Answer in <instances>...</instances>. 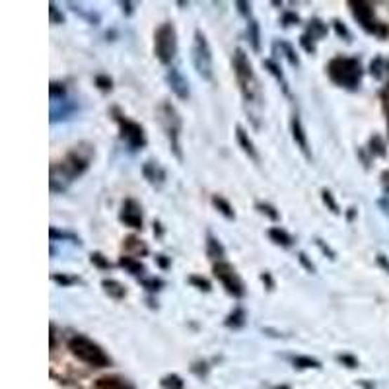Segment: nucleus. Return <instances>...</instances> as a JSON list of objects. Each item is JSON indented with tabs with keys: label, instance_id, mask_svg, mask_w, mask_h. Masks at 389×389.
I'll return each mask as SVG.
<instances>
[{
	"label": "nucleus",
	"instance_id": "1",
	"mask_svg": "<svg viewBox=\"0 0 389 389\" xmlns=\"http://www.w3.org/2000/svg\"><path fill=\"white\" fill-rule=\"evenodd\" d=\"M93 158V146L88 143L77 144L70 152L65 156V160L60 164H53L51 166V191L53 193H62L72 183L74 179L84 176L90 161Z\"/></svg>",
	"mask_w": 389,
	"mask_h": 389
},
{
	"label": "nucleus",
	"instance_id": "2",
	"mask_svg": "<svg viewBox=\"0 0 389 389\" xmlns=\"http://www.w3.org/2000/svg\"><path fill=\"white\" fill-rule=\"evenodd\" d=\"M232 67H234V74L237 78V84H239L246 105L261 107V84H259V78L255 74L253 65H251V60H249L244 49L234 51Z\"/></svg>",
	"mask_w": 389,
	"mask_h": 389
},
{
	"label": "nucleus",
	"instance_id": "3",
	"mask_svg": "<svg viewBox=\"0 0 389 389\" xmlns=\"http://www.w3.org/2000/svg\"><path fill=\"white\" fill-rule=\"evenodd\" d=\"M327 77L335 86L345 90H356L362 84L364 68L360 59L356 57H343L338 55L329 60L327 65Z\"/></svg>",
	"mask_w": 389,
	"mask_h": 389
},
{
	"label": "nucleus",
	"instance_id": "4",
	"mask_svg": "<svg viewBox=\"0 0 389 389\" xmlns=\"http://www.w3.org/2000/svg\"><path fill=\"white\" fill-rule=\"evenodd\" d=\"M68 350L72 352V356H77L80 362L88 364L92 368H107L111 364V358L105 355V350L86 335H74L70 338Z\"/></svg>",
	"mask_w": 389,
	"mask_h": 389
},
{
	"label": "nucleus",
	"instance_id": "5",
	"mask_svg": "<svg viewBox=\"0 0 389 389\" xmlns=\"http://www.w3.org/2000/svg\"><path fill=\"white\" fill-rule=\"evenodd\" d=\"M158 119H160V125L166 133V138H168L169 150L173 152V156L179 161H183V150H181V127H183V123H181V115L171 103L164 102L158 107Z\"/></svg>",
	"mask_w": 389,
	"mask_h": 389
},
{
	"label": "nucleus",
	"instance_id": "6",
	"mask_svg": "<svg viewBox=\"0 0 389 389\" xmlns=\"http://www.w3.org/2000/svg\"><path fill=\"white\" fill-rule=\"evenodd\" d=\"M154 55L161 65L169 67L178 55V32L171 22H164L154 34Z\"/></svg>",
	"mask_w": 389,
	"mask_h": 389
},
{
	"label": "nucleus",
	"instance_id": "7",
	"mask_svg": "<svg viewBox=\"0 0 389 389\" xmlns=\"http://www.w3.org/2000/svg\"><path fill=\"white\" fill-rule=\"evenodd\" d=\"M193 65L197 74L203 80H206V82L214 80V60H212L211 43L201 29H197L193 37Z\"/></svg>",
	"mask_w": 389,
	"mask_h": 389
},
{
	"label": "nucleus",
	"instance_id": "8",
	"mask_svg": "<svg viewBox=\"0 0 389 389\" xmlns=\"http://www.w3.org/2000/svg\"><path fill=\"white\" fill-rule=\"evenodd\" d=\"M348 6H350V12H352V16L358 22V26L362 27L366 34L370 35H378V37H385L388 34V27L381 24L380 20L376 18V12H374L372 4L370 2H362V0H350L348 2Z\"/></svg>",
	"mask_w": 389,
	"mask_h": 389
},
{
	"label": "nucleus",
	"instance_id": "9",
	"mask_svg": "<svg viewBox=\"0 0 389 389\" xmlns=\"http://www.w3.org/2000/svg\"><path fill=\"white\" fill-rule=\"evenodd\" d=\"M212 275H214V279L218 280L222 286L226 288V292H228L230 296H234V298L246 296V284H244L242 277L237 275L234 265H230L228 261L214 263V265H212Z\"/></svg>",
	"mask_w": 389,
	"mask_h": 389
},
{
	"label": "nucleus",
	"instance_id": "10",
	"mask_svg": "<svg viewBox=\"0 0 389 389\" xmlns=\"http://www.w3.org/2000/svg\"><path fill=\"white\" fill-rule=\"evenodd\" d=\"M115 113V121H117L119 125V136H121V140H125L128 148L136 152V150H143L144 146H146V133H144L143 125H138L136 121H131L125 115H121L117 110H113Z\"/></svg>",
	"mask_w": 389,
	"mask_h": 389
},
{
	"label": "nucleus",
	"instance_id": "11",
	"mask_svg": "<svg viewBox=\"0 0 389 389\" xmlns=\"http://www.w3.org/2000/svg\"><path fill=\"white\" fill-rule=\"evenodd\" d=\"M119 220L125 226L133 230H143V206L135 199H125L121 204V212H119Z\"/></svg>",
	"mask_w": 389,
	"mask_h": 389
},
{
	"label": "nucleus",
	"instance_id": "12",
	"mask_svg": "<svg viewBox=\"0 0 389 389\" xmlns=\"http://www.w3.org/2000/svg\"><path fill=\"white\" fill-rule=\"evenodd\" d=\"M78 111V103L72 100H53L51 102V113H49V121L53 125L60 123V121H68L74 117V113Z\"/></svg>",
	"mask_w": 389,
	"mask_h": 389
},
{
	"label": "nucleus",
	"instance_id": "13",
	"mask_svg": "<svg viewBox=\"0 0 389 389\" xmlns=\"http://www.w3.org/2000/svg\"><path fill=\"white\" fill-rule=\"evenodd\" d=\"M166 80H168V86L171 88V92L178 95L179 100H183L187 102L189 100V95H191V90H189V82H187V78L181 74V70L176 67H171L166 72Z\"/></svg>",
	"mask_w": 389,
	"mask_h": 389
},
{
	"label": "nucleus",
	"instance_id": "14",
	"mask_svg": "<svg viewBox=\"0 0 389 389\" xmlns=\"http://www.w3.org/2000/svg\"><path fill=\"white\" fill-rule=\"evenodd\" d=\"M290 133H292V138H294V143L300 148V152L304 154L308 160H312V150H310L308 135H305V128L302 125V119H300L298 113H294L292 119H290Z\"/></svg>",
	"mask_w": 389,
	"mask_h": 389
},
{
	"label": "nucleus",
	"instance_id": "15",
	"mask_svg": "<svg viewBox=\"0 0 389 389\" xmlns=\"http://www.w3.org/2000/svg\"><path fill=\"white\" fill-rule=\"evenodd\" d=\"M143 176L144 179H146V181H148L152 187H156V189H160V187L166 183V169L161 168L160 161H156V160L144 161Z\"/></svg>",
	"mask_w": 389,
	"mask_h": 389
},
{
	"label": "nucleus",
	"instance_id": "16",
	"mask_svg": "<svg viewBox=\"0 0 389 389\" xmlns=\"http://www.w3.org/2000/svg\"><path fill=\"white\" fill-rule=\"evenodd\" d=\"M236 140L237 144H239V148H242L255 164H259V152H257V148H255L253 140L249 138V133H247L242 125H237L236 127Z\"/></svg>",
	"mask_w": 389,
	"mask_h": 389
},
{
	"label": "nucleus",
	"instance_id": "17",
	"mask_svg": "<svg viewBox=\"0 0 389 389\" xmlns=\"http://www.w3.org/2000/svg\"><path fill=\"white\" fill-rule=\"evenodd\" d=\"M123 249H125V255H128V257H144V255H148V246L136 236L125 237L123 239Z\"/></svg>",
	"mask_w": 389,
	"mask_h": 389
},
{
	"label": "nucleus",
	"instance_id": "18",
	"mask_svg": "<svg viewBox=\"0 0 389 389\" xmlns=\"http://www.w3.org/2000/svg\"><path fill=\"white\" fill-rule=\"evenodd\" d=\"M206 257L214 263L224 261V257H226V249L220 244V239L214 237L212 234L206 236Z\"/></svg>",
	"mask_w": 389,
	"mask_h": 389
},
{
	"label": "nucleus",
	"instance_id": "19",
	"mask_svg": "<svg viewBox=\"0 0 389 389\" xmlns=\"http://www.w3.org/2000/svg\"><path fill=\"white\" fill-rule=\"evenodd\" d=\"M119 267H123L125 271L131 272L133 277H144V272H146V269H144V265L140 263V259H136V257H128V255H121L119 257Z\"/></svg>",
	"mask_w": 389,
	"mask_h": 389
},
{
	"label": "nucleus",
	"instance_id": "20",
	"mask_svg": "<svg viewBox=\"0 0 389 389\" xmlns=\"http://www.w3.org/2000/svg\"><path fill=\"white\" fill-rule=\"evenodd\" d=\"M263 67L267 68V72H269V74L279 82L280 88H282V92H284V95H290V86H288V80L284 78V74H282V70H280L279 65H277L275 60L267 59V60H263Z\"/></svg>",
	"mask_w": 389,
	"mask_h": 389
},
{
	"label": "nucleus",
	"instance_id": "21",
	"mask_svg": "<svg viewBox=\"0 0 389 389\" xmlns=\"http://www.w3.org/2000/svg\"><path fill=\"white\" fill-rule=\"evenodd\" d=\"M102 288L103 292L110 298H113V300H123V298L127 296V288L123 286V284L115 279H103Z\"/></svg>",
	"mask_w": 389,
	"mask_h": 389
},
{
	"label": "nucleus",
	"instance_id": "22",
	"mask_svg": "<svg viewBox=\"0 0 389 389\" xmlns=\"http://www.w3.org/2000/svg\"><path fill=\"white\" fill-rule=\"evenodd\" d=\"M246 319H247L246 310H244L242 305H237V308H234V310L226 315L224 325H226L228 329H242V327L246 325Z\"/></svg>",
	"mask_w": 389,
	"mask_h": 389
},
{
	"label": "nucleus",
	"instance_id": "23",
	"mask_svg": "<svg viewBox=\"0 0 389 389\" xmlns=\"http://www.w3.org/2000/svg\"><path fill=\"white\" fill-rule=\"evenodd\" d=\"M327 32H329V27H327V24H325L323 20H319V18H312V20L308 22V29H305V34L310 35L313 41L323 39V37L327 35Z\"/></svg>",
	"mask_w": 389,
	"mask_h": 389
},
{
	"label": "nucleus",
	"instance_id": "24",
	"mask_svg": "<svg viewBox=\"0 0 389 389\" xmlns=\"http://www.w3.org/2000/svg\"><path fill=\"white\" fill-rule=\"evenodd\" d=\"M247 41H249L255 53L261 51V29H259L257 20H253V18L247 20Z\"/></svg>",
	"mask_w": 389,
	"mask_h": 389
},
{
	"label": "nucleus",
	"instance_id": "25",
	"mask_svg": "<svg viewBox=\"0 0 389 389\" xmlns=\"http://www.w3.org/2000/svg\"><path fill=\"white\" fill-rule=\"evenodd\" d=\"M212 206L220 212L224 218H228V220H236V211H234V206H232L230 201H226L224 197H220V194H214V197H212Z\"/></svg>",
	"mask_w": 389,
	"mask_h": 389
},
{
	"label": "nucleus",
	"instance_id": "26",
	"mask_svg": "<svg viewBox=\"0 0 389 389\" xmlns=\"http://www.w3.org/2000/svg\"><path fill=\"white\" fill-rule=\"evenodd\" d=\"M269 237H271L272 244H277L280 247H292V244H294L292 236L284 228H280V226H272L269 230Z\"/></svg>",
	"mask_w": 389,
	"mask_h": 389
},
{
	"label": "nucleus",
	"instance_id": "27",
	"mask_svg": "<svg viewBox=\"0 0 389 389\" xmlns=\"http://www.w3.org/2000/svg\"><path fill=\"white\" fill-rule=\"evenodd\" d=\"M98 389H133L127 381L121 380L117 376H110V378H102L98 380Z\"/></svg>",
	"mask_w": 389,
	"mask_h": 389
},
{
	"label": "nucleus",
	"instance_id": "28",
	"mask_svg": "<svg viewBox=\"0 0 389 389\" xmlns=\"http://www.w3.org/2000/svg\"><path fill=\"white\" fill-rule=\"evenodd\" d=\"M292 364H294V368H300V370H310V368L319 370L322 368V362L317 358H312V356H294Z\"/></svg>",
	"mask_w": 389,
	"mask_h": 389
},
{
	"label": "nucleus",
	"instance_id": "29",
	"mask_svg": "<svg viewBox=\"0 0 389 389\" xmlns=\"http://www.w3.org/2000/svg\"><path fill=\"white\" fill-rule=\"evenodd\" d=\"M277 47H280V51L284 53V59H286L288 62H290V67H294V68L300 67V59H298L296 51H294V47H292L290 43L280 41L279 45H277Z\"/></svg>",
	"mask_w": 389,
	"mask_h": 389
},
{
	"label": "nucleus",
	"instance_id": "30",
	"mask_svg": "<svg viewBox=\"0 0 389 389\" xmlns=\"http://www.w3.org/2000/svg\"><path fill=\"white\" fill-rule=\"evenodd\" d=\"M322 201L323 204L327 206V211H331L333 214H341V209H338V203L337 199H335V194L331 193L329 189H322Z\"/></svg>",
	"mask_w": 389,
	"mask_h": 389
},
{
	"label": "nucleus",
	"instance_id": "31",
	"mask_svg": "<svg viewBox=\"0 0 389 389\" xmlns=\"http://www.w3.org/2000/svg\"><path fill=\"white\" fill-rule=\"evenodd\" d=\"M161 388L164 389H183V380L179 378L178 374H168L161 378Z\"/></svg>",
	"mask_w": 389,
	"mask_h": 389
},
{
	"label": "nucleus",
	"instance_id": "32",
	"mask_svg": "<svg viewBox=\"0 0 389 389\" xmlns=\"http://www.w3.org/2000/svg\"><path fill=\"white\" fill-rule=\"evenodd\" d=\"M90 263H92L93 267L102 269V271H110L111 267H113V265L110 263V259H107L103 253H100V251H93V253L90 255Z\"/></svg>",
	"mask_w": 389,
	"mask_h": 389
},
{
	"label": "nucleus",
	"instance_id": "33",
	"mask_svg": "<svg viewBox=\"0 0 389 389\" xmlns=\"http://www.w3.org/2000/svg\"><path fill=\"white\" fill-rule=\"evenodd\" d=\"M68 6H70L72 12H77V14H80L82 18H86L92 26H98V24H100V16H98V14H93V12H86V10H82V6H78V4H74V2H68Z\"/></svg>",
	"mask_w": 389,
	"mask_h": 389
},
{
	"label": "nucleus",
	"instance_id": "34",
	"mask_svg": "<svg viewBox=\"0 0 389 389\" xmlns=\"http://www.w3.org/2000/svg\"><path fill=\"white\" fill-rule=\"evenodd\" d=\"M333 29H335V34H337L341 39H345L347 43H352V34L348 32V27L345 26L341 20H337V18L333 20Z\"/></svg>",
	"mask_w": 389,
	"mask_h": 389
},
{
	"label": "nucleus",
	"instance_id": "35",
	"mask_svg": "<svg viewBox=\"0 0 389 389\" xmlns=\"http://www.w3.org/2000/svg\"><path fill=\"white\" fill-rule=\"evenodd\" d=\"M189 284L197 288V290H201V292H211L212 290L211 282L204 279V277H199V275H191L189 277Z\"/></svg>",
	"mask_w": 389,
	"mask_h": 389
},
{
	"label": "nucleus",
	"instance_id": "36",
	"mask_svg": "<svg viewBox=\"0 0 389 389\" xmlns=\"http://www.w3.org/2000/svg\"><path fill=\"white\" fill-rule=\"evenodd\" d=\"M255 209L261 212V214H265V216H269V218H271V220H275V222L280 218V212L269 203H257V204H255Z\"/></svg>",
	"mask_w": 389,
	"mask_h": 389
},
{
	"label": "nucleus",
	"instance_id": "37",
	"mask_svg": "<svg viewBox=\"0 0 389 389\" xmlns=\"http://www.w3.org/2000/svg\"><path fill=\"white\" fill-rule=\"evenodd\" d=\"M370 152L374 154V156H385V144H383V140H381V136L374 135L372 138H370Z\"/></svg>",
	"mask_w": 389,
	"mask_h": 389
},
{
	"label": "nucleus",
	"instance_id": "38",
	"mask_svg": "<svg viewBox=\"0 0 389 389\" xmlns=\"http://www.w3.org/2000/svg\"><path fill=\"white\" fill-rule=\"evenodd\" d=\"M143 286L150 292V294H156L164 288V280L158 279V277H150V279H143Z\"/></svg>",
	"mask_w": 389,
	"mask_h": 389
},
{
	"label": "nucleus",
	"instance_id": "39",
	"mask_svg": "<svg viewBox=\"0 0 389 389\" xmlns=\"http://www.w3.org/2000/svg\"><path fill=\"white\" fill-rule=\"evenodd\" d=\"M49 20H51L53 26L65 24V16H62V12H60L59 6H57L55 2H49Z\"/></svg>",
	"mask_w": 389,
	"mask_h": 389
},
{
	"label": "nucleus",
	"instance_id": "40",
	"mask_svg": "<svg viewBox=\"0 0 389 389\" xmlns=\"http://www.w3.org/2000/svg\"><path fill=\"white\" fill-rule=\"evenodd\" d=\"M51 279H53V282H57V284L62 288L72 286V284H77L78 282L77 277H68V275H60V272H53Z\"/></svg>",
	"mask_w": 389,
	"mask_h": 389
},
{
	"label": "nucleus",
	"instance_id": "41",
	"mask_svg": "<svg viewBox=\"0 0 389 389\" xmlns=\"http://www.w3.org/2000/svg\"><path fill=\"white\" fill-rule=\"evenodd\" d=\"M65 93H67V88H65V84H60V82H51V86H49V95H51V102L53 100H62V98H65Z\"/></svg>",
	"mask_w": 389,
	"mask_h": 389
},
{
	"label": "nucleus",
	"instance_id": "42",
	"mask_svg": "<svg viewBox=\"0 0 389 389\" xmlns=\"http://www.w3.org/2000/svg\"><path fill=\"white\" fill-rule=\"evenodd\" d=\"M300 45H302V49H304L305 53H310V55H315V41H313L312 37L308 34H302L300 35Z\"/></svg>",
	"mask_w": 389,
	"mask_h": 389
},
{
	"label": "nucleus",
	"instance_id": "43",
	"mask_svg": "<svg viewBox=\"0 0 389 389\" xmlns=\"http://www.w3.org/2000/svg\"><path fill=\"white\" fill-rule=\"evenodd\" d=\"M95 86H98L102 92H111V88H113V80H111L107 74H100V77H95Z\"/></svg>",
	"mask_w": 389,
	"mask_h": 389
},
{
	"label": "nucleus",
	"instance_id": "44",
	"mask_svg": "<svg viewBox=\"0 0 389 389\" xmlns=\"http://www.w3.org/2000/svg\"><path fill=\"white\" fill-rule=\"evenodd\" d=\"M49 234H51V242H55L57 237H60V239H70L72 244H80V239H78L77 236H72V234H65V232H59L57 228L49 230Z\"/></svg>",
	"mask_w": 389,
	"mask_h": 389
},
{
	"label": "nucleus",
	"instance_id": "45",
	"mask_svg": "<svg viewBox=\"0 0 389 389\" xmlns=\"http://www.w3.org/2000/svg\"><path fill=\"white\" fill-rule=\"evenodd\" d=\"M298 261H300V265L304 267L305 271L312 272V275H315V265H313V263L310 261V257H308V255H305L304 251H300V253H298Z\"/></svg>",
	"mask_w": 389,
	"mask_h": 389
},
{
	"label": "nucleus",
	"instance_id": "46",
	"mask_svg": "<svg viewBox=\"0 0 389 389\" xmlns=\"http://www.w3.org/2000/svg\"><path fill=\"white\" fill-rule=\"evenodd\" d=\"M315 246L319 247V249H322V253L327 255L331 261H335V259H337V253H335V251H333V249H331V247L327 246V244H325L323 239H319V237H317V239H315Z\"/></svg>",
	"mask_w": 389,
	"mask_h": 389
},
{
	"label": "nucleus",
	"instance_id": "47",
	"mask_svg": "<svg viewBox=\"0 0 389 389\" xmlns=\"http://www.w3.org/2000/svg\"><path fill=\"white\" fill-rule=\"evenodd\" d=\"M337 360L343 366H347V368H358V360L352 355H338Z\"/></svg>",
	"mask_w": 389,
	"mask_h": 389
},
{
	"label": "nucleus",
	"instance_id": "48",
	"mask_svg": "<svg viewBox=\"0 0 389 389\" xmlns=\"http://www.w3.org/2000/svg\"><path fill=\"white\" fill-rule=\"evenodd\" d=\"M370 72H372L374 78H381L383 74V60L378 57L376 60H372V65H370Z\"/></svg>",
	"mask_w": 389,
	"mask_h": 389
},
{
	"label": "nucleus",
	"instance_id": "49",
	"mask_svg": "<svg viewBox=\"0 0 389 389\" xmlns=\"http://www.w3.org/2000/svg\"><path fill=\"white\" fill-rule=\"evenodd\" d=\"M294 24H300V16L294 14V12H286V14L282 16V26L290 27L294 26Z\"/></svg>",
	"mask_w": 389,
	"mask_h": 389
},
{
	"label": "nucleus",
	"instance_id": "50",
	"mask_svg": "<svg viewBox=\"0 0 389 389\" xmlns=\"http://www.w3.org/2000/svg\"><path fill=\"white\" fill-rule=\"evenodd\" d=\"M237 6V12L242 14L244 18H247V20H251V4L249 2H236Z\"/></svg>",
	"mask_w": 389,
	"mask_h": 389
},
{
	"label": "nucleus",
	"instance_id": "51",
	"mask_svg": "<svg viewBox=\"0 0 389 389\" xmlns=\"http://www.w3.org/2000/svg\"><path fill=\"white\" fill-rule=\"evenodd\" d=\"M154 261H156V265H158L160 269H164V271L171 267V261H169V257H166V255H161V253L156 255V257H154Z\"/></svg>",
	"mask_w": 389,
	"mask_h": 389
},
{
	"label": "nucleus",
	"instance_id": "52",
	"mask_svg": "<svg viewBox=\"0 0 389 389\" xmlns=\"http://www.w3.org/2000/svg\"><path fill=\"white\" fill-rule=\"evenodd\" d=\"M261 280H263V284L267 286V290H272L275 288V280H272V275L271 272H261Z\"/></svg>",
	"mask_w": 389,
	"mask_h": 389
},
{
	"label": "nucleus",
	"instance_id": "53",
	"mask_svg": "<svg viewBox=\"0 0 389 389\" xmlns=\"http://www.w3.org/2000/svg\"><path fill=\"white\" fill-rule=\"evenodd\" d=\"M381 189H383L385 197H389V169L381 171Z\"/></svg>",
	"mask_w": 389,
	"mask_h": 389
},
{
	"label": "nucleus",
	"instance_id": "54",
	"mask_svg": "<svg viewBox=\"0 0 389 389\" xmlns=\"http://www.w3.org/2000/svg\"><path fill=\"white\" fill-rule=\"evenodd\" d=\"M119 6H121V8H123V14H125V16H133V12H135V10H133V6H135V4H133V2H119Z\"/></svg>",
	"mask_w": 389,
	"mask_h": 389
},
{
	"label": "nucleus",
	"instance_id": "55",
	"mask_svg": "<svg viewBox=\"0 0 389 389\" xmlns=\"http://www.w3.org/2000/svg\"><path fill=\"white\" fill-rule=\"evenodd\" d=\"M376 261H378V265H380L383 271L389 272V261H388V257H385V255L380 253L378 257H376Z\"/></svg>",
	"mask_w": 389,
	"mask_h": 389
},
{
	"label": "nucleus",
	"instance_id": "56",
	"mask_svg": "<svg viewBox=\"0 0 389 389\" xmlns=\"http://www.w3.org/2000/svg\"><path fill=\"white\" fill-rule=\"evenodd\" d=\"M55 343H57V329L51 323V350H55Z\"/></svg>",
	"mask_w": 389,
	"mask_h": 389
},
{
	"label": "nucleus",
	"instance_id": "57",
	"mask_svg": "<svg viewBox=\"0 0 389 389\" xmlns=\"http://www.w3.org/2000/svg\"><path fill=\"white\" fill-rule=\"evenodd\" d=\"M154 234H156L158 237H161V234H164V230H161L160 222H154Z\"/></svg>",
	"mask_w": 389,
	"mask_h": 389
},
{
	"label": "nucleus",
	"instance_id": "58",
	"mask_svg": "<svg viewBox=\"0 0 389 389\" xmlns=\"http://www.w3.org/2000/svg\"><path fill=\"white\" fill-rule=\"evenodd\" d=\"M355 214H356V209L355 206H350V209H348V220H352V218H355Z\"/></svg>",
	"mask_w": 389,
	"mask_h": 389
},
{
	"label": "nucleus",
	"instance_id": "59",
	"mask_svg": "<svg viewBox=\"0 0 389 389\" xmlns=\"http://www.w3.org/2000/svg\"><path fill=\"white\" fill-rule=\"evenodd\" d=\"M275 389H290L288 385H279V388H275Z\"/></svg>",
	"mask_w": 389,
	"mask_h": 389
},
{
	"label": "nucleus",
	"instance_id": "60",
	"mask_svg": "<svg viewBox=\"0 0 389 389\" xmlns=\"http://www.w3.org/2000/svg\"><path fill=\"white\" fill-rule=\"evenodd\" d=\"M388 131H389V115H388Z\"/></svg>",
	"mask_w": 389,
	"mask_h": 389
}]
</instances>
